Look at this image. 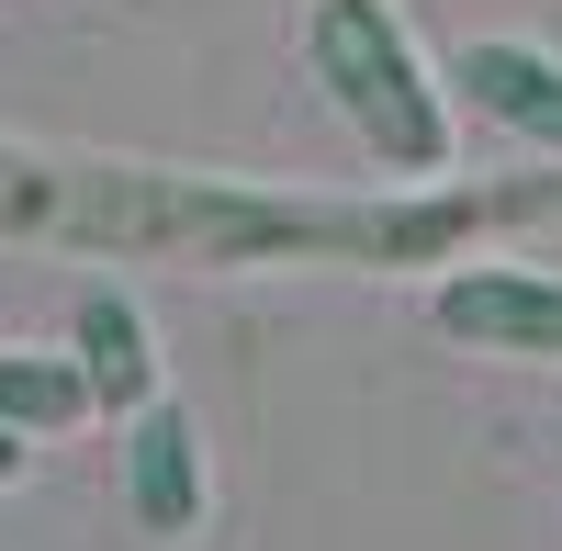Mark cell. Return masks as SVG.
Segmentation results:
<instances>
[{"mask_svg": "<svg viewBox=\"0 0 562 551\" xmlns=\"http://www.w3.org/2000/svg\"><path fill=\"white\" fill-rule=\"evenodd\" d=\"M551 203V180L529 192H450V180H405L394 203H304V192H237V180L192 169H57L0 147V225L23 237H79V248H158V259H360V270H416L473 248L484 225H518Z\"/></svg>", "mask_w": 562, "mask_h": 551, "instance_id": "obj_1", "label": "cell"}, {"mask_svg": "<svg viewBox=\"0 0 562 551\" xmlns=\"http://www.w3.org/2000/svg\"><path fill=\"white\" fill-rule=\"evenodd\" d=\"M304 68L349 113V135L383 158V180H450V79L416 57L394 0H315Z\"/></svg>", "mask_w": 562, "mask_h": 551, "instance_id": "obj_2", "label": "cell"}, {"mask_svg": "<svg viewBox=\"0 0 562 551\" xmlns=\"http://www.w3.org/2000/svg\"><path fill=\"white\" fill-rule=\"evenodd\" d=\"M439 338L461 349H495V360H562V282L551 270H518V259H473L428 293Z\"/></svg>", "mask_w": 562, "mask_h": 551, "instance_id": "obj_3", "label": "cell"}, {"mask_svg": "<svg viewBox=\"0 0 562 551\" xmlns=\"http://www.w3.org/2000/svg\"><path fill=\"white\" fill-rule=\"evenodd\" d=\"M450 90L484 124H506L518 147L562 158V57H551V45H529V34H461L450 45Z\"/></svg>", "mask_w": 562, "mask_h": 551, "instance_id": "obj_4", "label": "cell"}, {"mask_svg": "<svg viewBox=\"0 0 562 551\" xmlns=\"http://www.w3.org/2000/svg\"><path fill=\"white\" fill-rule=\"evenodd\" d=\"M124 507H135V529H158V540H180V529H203V428H192V405H135L124 417Z\"/></svg>", "mask_w": 562, "mask_h": 551, "instance_id": "obj_5", "label": "cell"}, {"mask_svg": "<svg viewBox=\"0 0 562 551\" xmlns=\"http://www.w3.org/2000/svg\"><path fill=\"white\" fill-rule=\"evenodd\" d=\"M79 372H90V405L124 428L135 405H158V338H147V315H135V293H113V282H90L79 293Z\"/></svg>", "mask_w": 562, "mask_h": 551, "instance_id": "obj_6", "label": "cell"}, {"mask_svg": "<svg viewBox=\"0 0 562 551\" xmlns=\"http://www.w3.org/2000/svg\"><path fill=\"white\" fill-rule=\"evenodd\" d=\"M79 417H102V405H90L79 349H0V428L57 439V428H79Z\"/></svg>", "mask_w": 562, "mask_h": 551, "instance_id": "obj_7", "label": "cell"}, {"mask_svg": "<svg viewBox=\"0 0 562 551\" xmlns=\"http://www.w3.org/2000/svg\"><path fill=\"white\" fill-rule=\"evenodd\" d=\"M23 473V428H0V484H12Z\"/></svg>", "mask_w": 562, "mask_h": 551, "instance_id": "obj_8", "label": "cell"}]
</instances>
